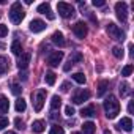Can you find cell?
<instances>
[{"instance_id":"26","label":"cell","mask_w":134,"mask_h":134,"mask_svg":"<svg viewBox=\"0 0 134 134\" xmlns=\"http://www.w3.org/2000/svg\"><path fill=\"white\" fill-rule=\"evenodd\" d=\"M44 81H46V84H47V85H54V84H55V73L47 71V73H46V76H44Z\"/></svg>"},{"instance_id":"41","label":"cell","mask_w":134,"mask_h":134,"mask_svg":"<svg viewBox=\"0 0 134 134\" xmlns=\"http://www.w3.org/2000/svg\"><path fill=\"white\" fill-rule=\"evenodd\" d=\"M104 134H110V131H104Z\"/></svg>"},{"instance_id":"22","label":"cell","mask_w":134,"mask_h":134,"mask_svg":"<svg viewBox=\"0 0 134 134\" xmlns=\"http://www.w3.org/2000/svg\"><path fill=\"white\" fill-rule=\"evenodd\" d=\"M107 90H109V82H107V81H101V82L98 84V93H96V95H98V96H103Z\"/></svg>"},{"instance_id":"8","label":"cell","mask_w":134,"mask_h":134,"mask_svg":"<svg viewBox=\"0 0 134 134\" xmlns=\"http://www.w3.org/2000/svg\"><path fill=\"white\" fill-rule=\"evenodd\" d=\"M44 101H46V90H38L36 95H35V110L36 112H41L43 110V106H44Z\"/></svg>"},{"instance_id":"36","label":"cell","mask_w":134,"mask_h":134,"mask_svg":"<svg viewBox=\"0 0 134 134\" xmlns=\"http://www.w3.org/2000/svg\"><path fill=\"white\" fill-rule=\"evenodd\" d=\"M19 77H21L22 81H27V77H29L27 71H25V70H19Z\"/></svg>"},{"instance_id":"13","label":"cell","mask_w":134,"mask_h":134,"mask_svg":"<svg viewBox=\"0 0 134 134\" xmlns=\"http://www.w3.org/2000/svg\"><path fill=\"white\" fill-rule=\"evenodd\" d=\"M44 29H46V22L41 21V19H33L30 22V32H33V33H40Z\"/></svg>"},{"instance_id":"33","label":"cell","mask_w":134,"mask_h":134,"mask_svg":"<svg viewBox=\"0 0 134 134\" xmlns=\"http://www.w3.org/2000/svg\"><path fill=\"white\" fill-rule=\"evenodd\" d=\"M7 35H8V27L3 25V24H0V38H3Z\"/></svg>"},{"instance_id":"39","label":"cell","mask_w":134,"mask_h":134,"mask_svg":"<svg viewBox=\"0 0 134 134\" xmlns=\"http://www.w3.org/2000/svg\"><path fill=\"white\" fill-rule=\"evenodd\" d=\"M128 112H129V114H132V101L128 104Z\"/></svg>"},{"instance_id":"7","label":"cell","mask_w":134,"mask_h":134,"mask_svg":"<svg viewBox=\"0 0 134 134\" xmlns=\"http://www.w3.org/2000/svg\"><path fill=\"white\" fill-rule=\"evenodd\" d=\"M73 32H74V35H76L77 38H85V36H87V33H88L87 24H85V22H82V21L76 22V24L73 25Z\"/></svg>"},{"instance_id":"16","label":"cell","mask_w":134,"mask_h":134,"mask_svg":"<svg viewBox=\"0 0 134 134\" xmlns=\"http://www.w3.org/2000/svg\"><path fill=\"white\" fill-rule=\"evenodd\" d=\"M44 129H46V121H44V120H35V121L32 123V131H33V132L41 134Z\"/></svg>"},{"instance_id":"35","label":"cell","mask_w":134,"mask_h":134,"mask_svg":"<svg viewBox=\"0 0 134 134\" xmlns=\"http://www.w3.org/2000/svg\"><path fill=\"white\" fill-rule=\"evenodd\" d=\"M14 125H16L18 129H24V121H22L21 118H16V120H14Z\"/></svg>"},{"instance_id":"28","label":"cell","mask_w":134,"mask_h":134,"mask_svg":"<svg viewBox=\"0 0 134 134\" xmlns=\"http://www.w3.org/2000/svg\"><path fill=\"white\" fill-rule=\"evenodd\" d=\"M112 54H114V57H115V58H123V55H125L123 49H121V47H118V46H115V47L112 49Z\"/></svg>"},{"instance_id":"1","label":"cell","mask_w":134,"mask_h":134,"mask_svg":"<svg viewBox=\"0 0 134 134\" xmlns=\"http://www.w3.org/2000/svg\"><path fill=\"white\" fill-rule=\"evenodd\" d=\"M103 106H104V110H106V117L110 118V120L115 118L120 114V103H118V99L114 95H109Z\"/></svg>"},{"instance_id":"15","label":"cell","mask_w":134,"mask_h":134,"mask_svg":"<svg viewBox=\"0 0 134 134\" xmlns=\"http://www.w3.org/2000/svg\"><path fill=\"white\" fill-rule=\"evenodd\" d=\"M51 40H52L54 44H57V46H60V47L65 46V36H63L62 32H54L52 36H51Z\"/></svg>"},{"instance_id":"34","label":"cell","mask_w":134,"mask_h":134,"mask_svg":"<svg viewBox=\"0 0 134 134\" xmlns=\"http://www.w3.org/2000/svg\"><path fill=\"white\" fill-rule=\"evenodd\" d=\"M65 114L68 115V117H73V115H74V109H73V106H66V107H65Z\"/></svg>"},{"instance_id":"12","label":"cell","mask_w":134,"mask_h":134,"mask_svg":"<svg viewBox=\"0 0 134 134\" xmlns=\"http://www.w3.org/2000/svg\"><path fill=\"white\" fill-rule=\"evenodd\" d=\"M38 13H41V14H44V16H47V19H51V21H54L55 19V16H54V13H52V10H51V5L47 3V2H44V3H41V5H38Z\"/></svg>"},{"instance_id":"31","label":"cell","mask_w":134,"mask_h":134,"mask_svg":"<svg viewBox=\"0 0 134 134\" xmlns=\"http://www.w3.org/2000/svg\"><path fill=\"white\" fill-rule=\"evenodd\" d=\"M11 92H13V95H21L22 93V88H21L19 84H13L11 85Z\"/></svg>"},{"instance_id":"32","label":"cell","mask_w":134,"mask_h":134,"mask_svg":"<svg viewBox=\"0 0 134 134\" xmlns=\"http://www.w3.org/2000/svg\"><path fill=\"white\" fill-rule=\"evenodd\" d=\"M131 73H132V65H126L121 70V76H129Z\"/></svg>"},{"instance_id":"3","label":"cell","mask_w":134,"mask_h":134,"mask_svg":"<svg viewBox=\"0 0 134 134\" xmlns=\"http://www.w3.org/2000/svg\"><path fill=\"white\" fill-rule=\"evenodd\" d=\"M57 11L63 19H70L74 16V8L71 7V3H66V2H58L57 3Z\"/></svg>"},{"instance_id":"29","label":"cell","mask_w":134,"mask_h":134,"mask_svg":"<svg viewBox=\"0 0 134 134\" xmlns=\"http://www.w3.org/2000/svg\"><path fill=\"white\" fill-rule=\"evenodd\" d=\"M8 125H10V120L7 117H0V131H3Z\"/></svg>"},{"instance_id":"4","label":"cell","mask_w":134,"mask_h":134,"mask_svg":"<svg viewBox=\"0 0 134 134\" xmlns=\"http://www.w3.org/2000/svg\"><path fill=\"white\" fill-rule=\"evenodd\" d=\"M106 30H107V33H109L110 38H114V40H117V41H123V40H125V32H123L118 25H115L114 22H109L107 27H106Z\"/></svg>"},{"instance_id":"6","label":"cell","mask_w":134,"mask_h":134,"mask_svg":"<svg viewBox=\"0 0 134 134\" xmlns=\"http://www.w3.org/2000/svg\"><path fill=\"white\" fill-rule=\"evenodd\" d=\"M115 13H117V18L121 22H126V19H128V5L125 2H117L115 3Z\"/></svg>"},{"instance_id":"38","label":"cell","mask_w":134,"mask_h":134,"mask_svg":"<svg viewBox=\"0 0 134 134\" xmlns=\"http://www.w3.org/2000/svg\"><path fill=\"white\" fill-rule=\"evenodd\" d=\"M60 90H62V92H68V90H70V82H63Z\"/></svg>"},{"instance_id":"20","label":"cell","mask_w":134,"mask_h":134,"mask_svg":"<svg viewBox=\"0 0 134 134\" xmlns=\"http://www.w3.org/2000/svg\"><path fill=\"white\" fill-rule=\"evenodd\" d=\"M60 106H62V99H60V96H58V95H54L52 99H51V109H52V112L58 110Z\"/></svg>"},{"instance_id":"27","label":"cell","mask_w":134,"mask_h":134,"mask_svg":"<svg viewBox=\"0 0 134 134\" xmlns=\"http://www.w3.org/2000/svg\"><path fill=\"white\" fill-rule=\"evenodd\" d=\"M71 77H73V79H74V81H76L77 84H81V85H84V84H85V81H87V79H85V74H84V73H74V74H73Z\"/></svg>"},{"instance_id":"11","label":"cell","mask_w":134,"mask_h":134,"mask_svg":"<svg viewBox=\"0 0 134 134\" xmlns=\"http://www.w3.org/2000/svg\"><path fill=\"white\" fill-rule=\"evenodd\" d=\"M30 60H32V54H29V52H22V54L19 55L18 68H19V70H27V66H29Z\"/></svg>"},{"instance_id":"42","label":"cell","mask_w":134,"mask_h":134,"mask_svg":"<svg viewBox=\"0 0 134 134\" xmlns=\"http://www.w3.org/2000/svg\"><path fill=\"white\" fill-rule=\"evenodd\" d=\"M73 134H82V132H73Z\"/></svg>"},{"instance_id":"21","label":"cell","mask_w":134,"mask_h":134,"mask_svg":"<svg viewBox=\"0 0 134 134\" xmlns=\"http://www.w3.org/2000/svg\"><path fill=\"white\" fill-rule=\"evenodd\" d=\"M8 109H10V103L7 96H0V114H7Z\"/></svg>"},{"instance_id":"30","label":"cell","mask_w":134,"mask_h":134,"mask_svg":"<svg viewBox=\"0 0 134 134\" xmlns=\"http://www.w3.org/2000/svg\"><path fill=\"white\" fill-rule=\"evenodd\" d=\"M49 134H65V131H63L62 126H57V125H55V126L51 128V132H49Z\"/></svg>"},{"instance_id":"2","label":"cell","mask_w":134,"mask_h":134,"mask_svg":"<svg viewBox=\"0 0 134 134\" xmlns=\"http://www.w3.org/2000/svg\"><path fill=\"white\" fill-rule=\"evenodd\" d=\"M25 18V11L21 5V2H14L10 8V19L13 24H21L22 19Z\"/></svg>"},{"instance_id":"25","label":"cell","mask_w":134,"mask_h":134,"mask_svg":"<svg viewBox=\"0 0 134 134\" xmlns=\"http://www.w3.org/2000/svg\"><path fill=\"white\" fill-rule=\"evenodd\" d=\"M14 107H16V110H18V112H24V110H25V107H27L25 99L18 98V99H16V104H14Z\"/></svg>"},{"instance_id":"18","label":"cell","mask_w":134,"mask_h":134,"mask_svg":"<svg viewBox=\"0 0 134 134\" xmlns=\"http://www.w3.org/2000/svg\"><path fill=\"white\" fill-rule=\"evenodd\" d=\"M8 65H10V60L5 55H0V76L8 71Z\"/></svg>"},{"instance_id":"5","label":"cell","mask_w":134,"mask_h":134,"mask_svg":"<svg viewBox=\"0 0 134 134\" xmlns=\"http://www.w3.org/2000/svg\"><path fill=\"white\" fill-rule=\"evenodd\" d=\"M84 60V55L81 54V52H73L71 55H70V58H68V62L65 63V66H63V71H70L71 70V66L73 65H76V63H81Z\"/></svg>"},{"instance_id":"19","label":"cell","mask_w":134,"mask_h":134,"mask_svg":"<svg viewBox=\"0 0 134 134\" xmlns=\"http://www.w3.org/2000/svg\"><path fill=\"white\" fill-rule=\"evenodd\" d=\"M81 115H82V117H88V118H92V117H96V109H95V106L84 107V109L81 110Z\"/></svg>"},{"instance_id":"40","label":"cell","mask_w":134,"mask_h":134,"mask_svg":"<svg viewBox=\"0 0 134 134\" xmlns=\"http://www.w3.org/2000/svg\"><path fill=\"white\" fill-rule=\"evenodd\" d=\"M5 134H18V132H14V131H8V132H5Z\"/></svg>"},{"instance_id":"37","label":"cell","mask_w":134,"mask_h":134,"mask_svg":"<svg viewBox=\"0 0 134 134\" xmlns=\"http://www.w3.org/2000/svg\"><path fill=\"white\" fill-rule=\"evenodd\" d=\"M93 5L95 7H104L106 2H104V0H93Z\"/></svg>"},{"instance_id":"23","label":"cell","mask_w":134,"mask_h":134,"mask_svg":"<svg viewBox=\"0 0 134 134\" xmlns=\"http://www.w3.org/2000/svg\"><path fill=\"white\" fill-rule=\"evenodd\" d=\"M131 85L128 84V82H123L121 85H120V95H121V98H125V96H128L129 93H131V88H129Z\"/></svg>"},{"instance_id":"24","label":"cell","mask_w":134,"mask_h":134,"mask_svg":"<svg viewBox=\"0 0 134 134\" xmlns=\"http://www.w3.org/2000/svg\"><path fill=\"white\" fill-rule=\"evenodd\" d=\"M11 52H13L14 55H21V54H22V46H21L19 41H13V44H11Z\"/></svg>"},{"instance_id":"9","label":"cell","mask_w":134,"mask_h":134,"mask_svg":"<svg viewBox=\"0 0 134 134\" xmlns=\"http://www.w3.org/2000/svg\"><path fill=\"white\" fill-rule=\"evenodd\" d=\"M88 98H90V92H88V90H79V92H76V93L73 95L71 101H73L74 104H82V103L87 101Z\"/></svg>"},{"instance_id":"10","label":"cell","mask_w":134,"mask_h":134,"mask_svg":"<svg viewBox=\"0 0 134 134\" xmlns=\"http://www.w3.org/2000/svg\"><path fill=\"white\" fill-rule=\"evenodd\" d=\"M63 52L62 51H54L49 57H47V63L51 65V66H58V63L63 60Z\"/></svg>"},{"instance_id":"14","label":"cell","mask_w":134,"mask_h":134,"mask_svg":"<svg viewBox=\"0 0 134 134\" xmlns=\"http://www.w3.org/2000/svg\"><path fill=\"white\" fill-rule=\"evenodd\" d=\"M120 129H125L126 132H131L132 131V120L129 118V117H123L120 121H118V125H117Z\"/></svg>"},{"instance_id":"17","label":"cell","mask_w":134,"mask_h":134,"mask_svg":"<svg viewBox=\"0 0 134 134\" xmlns=\"http://www.w3.org/2000/svg\"><path fill=\"white\" fill-rule=\"evenodd\" d=\"M95 131H96V126L93 121H85L82 125V134H95Z\"/></svg>"}]
</instances>
